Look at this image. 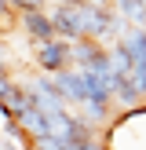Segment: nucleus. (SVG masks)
<instances>
[{
    "mask_svg": "<svg viewBox=\"0 0 146 150\" xmlns=\"http://www.w3.org/2000/svg\"><path fill=\"white\" fill-rule=\"evenodd\" d=\"M0 106L7 110V114L18 121L26 110H33V95H29V88L26 84H18V81H11V84L4 88V95H0Z\"/></svg>",
    "mask_w": 146,
    "mask_h": 150,
    "instance_id": "5",
    "label": "nucleus"
},
{
    "mask_svg": "<svg viewBox=\"0 0 146 150\" xmlns=\"http://www.w3.org/2000/svg\"><path fill=\"white\" fill-rule=\"evenodd\" d=\"M33 66L44 73V77H58V73L73 70V59H69V44L66 40H51L33 48Z\"/></svg>",
    "mask_w": 146,
    "mask_h": 150,
    "instance_id": "2",
    "label": "nucleus"
},
{
    "mask_svg": "<svg viewBox=\"0 0 146 150\" xmlns=\"http://www.w3.org/2000/svg\"><path fill=\"white\" fill-rule=\"evenodd\" d=\"M113 11L124 26L146 29V0H121V4H113Z\"/></svg>",
    "mask_w": 146,
    "mask_h": 150,
    "instance_id": "7",
    "label": "nucleus"
},
{
    "mask_svg": "<svg viewBox=\"0 0 146 150\" xmlns=\"http://www.w3.org/2000/svg\"><path fill=\"white\" fill-rule=\"evenodd\" d=\"M51 26H55V37L66 44L84 40V29H80V4H51Z\"/></svg>",
    "mask_w": 146,
    "mask_h": 150,
    "instance_id": "3",
    "label": "nucleus"
},
{
    "mask_svg": "<svg viewBox=\"0 0 146 150\" xmlns=\"http://www.w3.org/2000/svg\"><path fill=\"white\" fill-rule=\"evenodd\" d=\"M0 150H22V146L15 143V139H0Z\"/></svg>",
    "mask_w": 146,
    "mask_h": 150,
    "instance_id": "9",
    "label": "nucleus"
},
{
    "mask_svg": "<svg viewBox=\"0 0 146 150\" xmlns=\"http://www.w3.org/2000/svg\"><path fill=\"white\" fill-rule=\"evenodd\" d=\"M15 18H18V15H15V4H4V0H0V33H4Z\"/></svg>",
    "mask_w": 146,
    "mask_h": 150,
    "instance_id": "8",
    "label": "nucleus"
},
{
    "mask_svg": "<svg viewBox=\"0 0 146 150\" xmlns=\"http://www.w3.org/2000/svg\"><path fill=\"white\" fill-rule=\"evenodd\" d=\"M121 48L128 51L131 66H146V29L128 26V29H124V37H121Z\"/></svg>",
    "mask_w": 146,
    "mask_h": 150,
    "instance_id": "6",
    "label": "nucleus"
},
{
    "mask_svg": "<svg viewBox=\"0 0 146 150\" xmlns=\"http://www.w3.org/2000/svg\"><path fill=\"white\" fill-rule=\"evenodd\" d=\"M15 15H18V22H22V29H26V37L33 40V48L58 40V37H55V26H51V15L44 11V4H33V0L15 4Z\"/></svg>",
    "mask_w": 146,
    "mask_h": 150,
    "instance_id": "1",
    "label": "nucleus"
},
{
    "mask_svg": "<svg viewBox=\"0 0 146 150\" xmlns=\"http://www.w3.org/2000/svg\"><path fill=\"white\" fill-rule=\"evenodd\" d=\"M55 84H58V95H62L66 106H69V103H73V106H84V103H88V81H84V73H80V70L58 73Z\"/></svg>",
    "mask_w": 146,
    "mask_h": 150,
    "instance_id": "4",
    "label": "nucleus"
}]
</instances>
